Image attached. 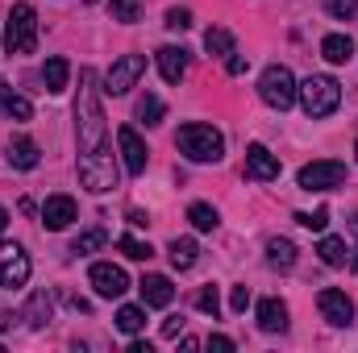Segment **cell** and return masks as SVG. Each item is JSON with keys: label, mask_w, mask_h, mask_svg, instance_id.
<instances>
[{"label": "cell", "mask_w": 358, "mask_h": 353, "mask_svg": "<svg viewBox=\"0 0 358 353\" xmlns=\"http://www.w3.org/2000/svg\"><path fill=\"white\" fill-rule=\"evenodd\" d=\"M92 71H80V104H76V117H80V150L92 154L104 146V112H100V96L92 88Z\"/></svg>", "instance_id": "6da1fadb"}, {"label": "cell", "mask_w": 358, "mask_h": 353, "mask_svg": "<svg viewBox=\"0 0 358 353\" xmlns=\"http://www.w3.org/2000/svg\"><path fill=\"white\" fill-rule=\"evenodd\" d=\"M176 146L187 163H221V154H225V137L213 125H200V121H192V125L179 129Z\"/></svg>", "instance_id": "7a4b0ae2"}, {"label": "cell", "mask_w": 358, "mask_h": 353, "mask_svg": "<svg viewBox=\"0 0 358 353\" xmlns=\"http://www.w3.org/2000/svg\"><path fill=\"white\" fill-rule=\"evenodd\" d=\"M296 91H300V104H304L308 117H329L342 104V84L329 80V75H308Z\"/></svg>", "instance_id": "3957f363"}, {"label": "cell", "mask_w": 358, "mask_h": 353, "mask_svg": "<svg viewBox=\"0 0 358 353\" xmlns=\"http://www.w3.org/2000/svg\"><path fill=\"white\" fill-rule=\"evenodd\" d=\"M80 183L88 191H96V195H104V191L117 187V163H113L108 146H100V150H92V154L80 158Z\"/></svg>", "instance_id": "277c9868"}, {"label": "cell", "mask_w": 358, "mask_h": 353, "mask_svg": "<svg viewBox=\"0 0 358 353\" xmlns=\"http://www.w3.org/2000/svg\"><path fill=\"white\" fill-rule=\"evenodd\" d=\"M4 42H8L13 54H34V46H38V13L29 4H13Z\"/></svg>", "instance_id": "5b68a950"}, {"label": "cell", "mask_w": 358, "mask_h": 353, "mask_svg": "<svg viewBox=\"0 0 358 353\" xmlns=\"http://www.w3.org/2000/svg\"><path fill=\"white\" fill-rule=\"evenodd\" d=\"M259 96L267 100L271 108H279V112H283V108H292V104H296V80H292V71H287V67H279V63L267 67V71H263V80H259Z\"/></svg>", "instance_id": "8992f818"}, {"label": "cell", "mask_w": 358, "mask_h": 353, "mask_svg": "<svg viewBox=\"0 0 358 353\" xmlns=\"http://www.w3.org/2000/svg\"><path fill=\"white\" fill-rule=\"evenodd\" d=\"M342 183H346V163H338V158L300 167V191H329V187H342Z\"/></svg>", "instance_id": "52a82bcc"}, {"label": "cell", "mask_w": 358, "mask_h": 353, "mask_svg": "<svg viewBox=\"0 0 358 353\" xmlns=\"http://www.w3.org/2000/svg\"><path fill=\"white\" fill-rule=\"evenodd\" d=\"M142 71H146V59H142V54H121V59L108 67V75H104V91H108V96H125L129 88H138Z\"/></svg>", "instance_id": "ba28073f"}, {"label": "cell", "mask_w": 358, "mask_h": 353, "mask_svg": "<svg viewBox=\"0 0 358 353\" xmlns=\"http://www.w3.org/2000/svg\"><path fill=\"white\" fill-rule=\"evenodd\" d=\"M29 283V254L13 241H0V287H25Z\"/></svg>", "instance_id": "9c48e42d"}, {"label": "cell", "mask_w": 358, "mask_h": 353, "mask_svg": "<svg viewBox=\"0 0 358 353\" xmlns=\"http://www.w3.org/2000/svg\"><path fill=\"white\" fill-rule=\"evenodd\" d=\"M88 278H92V287H96V295H104V299H121L129 291V274L113 262H96L88 270Z\"/></svg>", "instance_id": "30bf717a"}, {"label": "cell", "mask_w": 358, "mask_h": 353, "mask_svg": "<svg viewBox=\"0 0 358 353\" xmlns=\"http://www.w3.org/2000/svg\"><path fill=\"white\" fill-rule=\"evenodd\" d=\"M117 146H121L125 171H129V175H146L150 154H146V142L138 137V129H134V125H121V129H117Z\"/></svg>", "instance_id": "8fae6325"}, {"label": "cell", "mask_w": 358, "mask_h": 353, "mask_svg": "<svg viewBox=\"0 0 358 353\" xmlns=\"http://www.w3.org/2000/svg\"><path fill=\"white\" fill-rule=\"evenodd\" d=\"M317 308H321V316H325L329 324H338V329H346V324L355 320V303H350V295L338 291V287H325V291L317 295Z\"/></svg>", "instance_id": "7c38bea8"}, {"label": "cell", "mask_w": 358, "mask_h": 353, "mask_svg": "<svg viewBox=\"0 0 358 353\" xmlns=\"http://www.w3.org/2000/svg\"><path fill=\"white\" fill-rule=\"evenodd\" d=\"M76 216H80V208H76L71 195H50V200L42 204V225H46L50 233H63Z\"/></svg>", "instance_id": "4fadbf2b"}, {"label": "cell", "mask_w": 358, "mask_h": 353, "mask_svg": "<svg viewBox=\"0 0 358 353\" xmlns=\"http://www.w3.org/2000/svg\"><path fill=\"white\" fill-rule=\"evenodd\" d=\"M246 175L250 179H259V183H271V179H279V158L271 154L267 146H250L246 150Z\"/></svg>", "instance_id": "5bb4252c"}, {"label": "cell", "mask_w": 358, "mask_h": 353, "mask_svg": "<svg viewBox=\"0 0 358 353\" xmlns=\"http://www.w3.org/2000/svg\"><path fill=\"white\" fill-rule=\"evenodd\" d=\"M138 291H142V303H146V308H167V303L176 299V287H171L167 274H146V278L138 283Z\"/></svg>", "instance_id": "9a60e30c"}, {"label": "cell", "mask_w": 358, "mask_h": 353, "mask_svg": "<svg viewBox=\"0 0 358 353\" xmlns=\"http://www.w3.org/2000/svg\"><path fill=\"white\" fill-rule=\"evenodd\" d=\"M159 71H163L167 84H179L187 75V50L183 46H163L159 50Z\"/></svg>", "instance_id": "2e32d148"}, {"label": "cell", "mask_w": 358, "mask_h": 353, "mask_svg": "<svg viewBox=\"0 0 358 353\" xmlns=\"http://www.w3.org/2000/svg\"><path fill=\"white\" fill-rule=\"evenodd\" d=\"M259 329H263V333H283V329H287V303H283V299L271 295V299L259 303Z\"/></svg>", "instance_id": "e0dca14e"}, {"label": "cell", "mask_w": 358, "mask_h": 353, "mask_svg": "<svg viewBox=\"0 0 358 353\" xmlns=\"http://www.w3.org/2000/svg\"><path fill=\"white\" fill-rule=\"evenodd\" d=\"M0 117H8V121H29V117H34V104H29L21 91H13L8 84H0Z\"/></svg>", "instance_id": "ac0fdd59"}, {"label": "cell", "mask_w": 358, "mask_h": 353, "mask_svg": "<svg viewBox=\"0 0 358 353\" xmlns=\"http://www.w3.org/2000/svg\"><path fill=\"white\" fill-rule=\"evenodd\" d=\"M67 75H71V63L63 59V54H55V59H46V67H42V84L50 96H59V91L67 88Z\"/></svg>", "instance_id": "d6986e66"}, {"label": "cell", "mask_w": 358, "mask_h": 353, "mask_svg": "<svg viewBox=\"0 0 358 353\" xmlns=\"http://www.w3.org/2000/svg\"><path fill=\"white\" fill-rule=\"evenodd\" d=\"M8 167H17V171H34V167H38V146H34L29 137L8 142Z\"/></svg>", "instance_id": "ffe728a7"}, {"label": "cell", "mask_w": 358, "mask_h": 353, "mask_svg": "<svg viewBox=\"0 0 358 353\" xmlns=\"http://www.w3.org/2000/svg\"><path fill=\"white\" fill-rule=\"evenodd\" d=\"M321 54L329 63H350L355 59V42L346 33H329V38H321Z\"/></svg>", "instance_id": "44dd1931"}, {"label": "cell", "mask_w": 358, "mask_h": 353, "mask_svg": "<svg viewBox=\"0 0 358 353\" xmlns=\"http://www.w3.org/2000/svg\"><path fill=\"white\" fill-rule=\"evenodd\" d=\"M267 262L279 266V270H292V266H296V246H292L287 237H275V241H267Z\"/></svg>", "instance_id": "7402d4cb"}, {"label": "cell", "mask_w": 358, "mask_h": 353, "mask_svg": "<svg viewBox=\"0 0 358 353\" xmlns=\"http://www.w3.org/2000/svg\"><path fill=\"white\" fill-rule=\"evenodd\" d=\"M317 254H321V262H325V266H346V258H350V250H346V241H342V237H321Z\"/></svg>", "instance_id": "603a6c76"}, {"label": "cell", "mask_w": 358, "mask_h": 353, "mask_svg": "<svg viewBox=\"0 0 358 353\" xmlns=\"http://www.w3.org/2000/svg\"><path fill=\"white\" fill-rule=\"evenodd\" d=\"M167 254H171V262H176L179 270H192L200 250H196V241H192V237H176V241L167 246Z\"/></svg>", "instance_id": "cb8c5ba5"}, {"label": "cell", "mask_w": 358, "mask_h": 353, "mask_svg": "<svg viewBox=\"0 0 358 353\" xmlns=\"http://www.w3.org/2000/svg\"><path fill=\"white\" fill-rule=\"evenodd\" d=\"M25 320H29L34 329H42V324L50 320V295H46V291H38V295L25 303Z\"/></svg>", "instance_id": "d4e9b609"}, {"label": "cell", "mask_w": 358, "mask_h": 353, "mask_svg": "<svg viewBox=\"0 0 358 353\" xmlns=\"http://www.w3.org/2000/svg\"><path fill=\"white\" fill-rule=\"evenodd\" d=\"M117 250H121L129 262H150V258H155L150 241H138V237H121V241H117Z\"/></svg>", "instance_id": "484cf974"}, {"label": "cell", "mask_w": 358, "mask_h": 353, "mask_svg": "<svg viewBox=\"0 0 358 353\" xmlns=\"http://www.w3.org/2000/svg\"><path fill=\"white\" fill-rule=\"evenodd\" d=\"M204 50L208 54H234V33L229 29H208L204 33Z\"/></svg>", "instance_id": "4316f807"}, {"label": "cell", "mask_w": 358, "mask_h": 353, "mask_svg": "<svg viewBox=\"0 0 358 353\" xmlns=\"http://www.w3.org/2000/svg\"><path fill=\"white\" fill-rule=\"evenodd\" d=\"M138 117H142V125H159V121L167 117V108H163L159 96H142V100H138Z\"/></svg>", "instance_id": "83f0119b"}, {"label": "cell", "mask_w": 358, "mask_h": 353, "mask_svg": "<svg viewBox=\"0 0 358 353\" xmlns=\"http://www.w3.org/2000/svg\"><path fill=\"white\" fill-rule=\"evenodd\" d=\"M187 220H192L200 233H213V229H217V208H208V204H192V208H187Z\"/></svg>", "instance_id": "f1b7e54d"}, {"label": "cell", "mask_w": 358, "mask_h": 353, "mask_svg": "<svg viewBox=\"0 0 358 353\" xmlns=\"http://www.w3.org/2000/svg\"><path fill=\"white\" fill-rule=\"evenodd\" d=\"M117 329H121V333H138V329H146V312L134 308V303H125V308L117 312Z\"/></svg>", "instance_id": "f546056e"}, {"label": "cell", "mask_w": 358, "mask_h": 353, "mask_svg": "<svg viewBox=\"0 0 358 353\" xmlns=\"http://www.w3.org/2000/svg\"><path fill=\"white\" fill-rule=\"evenodd\" d=\"M104 241H108V233H104V229L96 225V229H88V233H80V237H76L71 254H96V250H100Z\"/></svg>", "instance_id": "4dcf8cb0"}, {"label": "cell", "mask_w": 358, "mask_h": 353, "mask_svg": "<svg viewBox=\"0 0 358 353\" xmlns=\"http://www.w3.org/2000/svg\"><path fill=\"white\" fill-rule=\"evenodd\" d=\"M108 13H113V21H121V25H134V21L142 17V4H138V0H108Z\"/></svg>", "instance_id": "1f68e13d"}, {"label": "cell", "mask_w": 358, "mask_h": 353, "mask_svg": "<svg viewBox=\"0 0 358 353\" xmlns=\"http://www.w3.org/2000/svg\"><path fill=\"white\" fill-rule=\"evenodd\" d=\"M196 308H200L204 316H213V320H217V312H221V295H217V287H213V283L196 291Z\"/></svg>", "instance_id": "d6a6232c"}, {"label": "cell", "mask_w": 358, "mask_h": 353, "mask_svg": "<svg viewBox=\"0 0 358 353\" xmlns=\"http://www.w3.org/2000/svg\"><path fill=\"white\" fill-rule=\"evenodd\" d=\"M296 220H300L304 229H313V233H321V229L329 225V212H325V208H317V212H300Z\"/></svg>", "instance_id": "836d02e7"}, {"label": "cell", "mask_w": 358, "mask_h": 353, "mask_svg": "<svg viewBox=\"0 0 358 353\" xmlns=\"http://www.w3.org/2000/svg\"><path fill=\"white\" fill-rule=\"evenodd\" d=\"M329 17H355L358 13V0H325Z\"/></svg>", "instance_id": "e575fe53"}, {"label": "cell", "mask_w": 358, "mask_h": 353, "mask_svg": "<svg viewBox=\"0 0 358 353\" xmlns=\"http://www.w3.org/2000/svg\"><path fill=\"white\" fill-rule=\"evenodd\" d=\"M187 25H192V13L187 8H171L167 13V29H187Z\"/></svg>", "instance_id": "d590c367"}, {"label": "cell", "mask_w": 358, "mask_h": 353, "mask_svg": "<svg viewBox=\"0 0 358 353\" xmlns=\"http://www.w3.org/2000/svg\"><path fill=\"white\" fill-rule=\"evenodd\" d=\"M229 308H234V312H246V308H250V287H234Z\"/></svg>", "instance_id": "8d00e7d4"}, {"label": "cell", "mask_w": 358, "mask_h": 353, "mask_svg": "<svg viewBox=\"0 0 358 353\" xmlns=\"http://www.w3.org/2000/svg\"><path fill=\"white\" fill-rule=\"evenodd\" d=\"M179 329H183V316H167V320H163V337H167V341H176Z\"/></svg>", "instance_id": "74e56055"}, {"label": "cell", "mask_w": 358, "mask_h": 353, "mask_svg": "<svg viewBox=\"0 0 358 353\" xmlns=\"http://www.w3.org/2000/svg\"><path fill=\"white\" fill-rule=\"evenodd\" d=\"M246 67H250V59H246V54H229V75H242Z\"/></svg>", "instance_id": "f35d334b"}, {"label": "cell", "mask_w": 358, "mask_h": 353, "mask_svg": "<svg viewBox=\"0 0 358 353\" xmlns=\"http://www.w3.org/2000/svg\"><path fill=\"white\" fill-rule=\"evenodd\" d=\"M125 220H129L134 229H146V225H150V216H146V212H138V208H129V212H125Z\"/></svg>", "instance_id": "ab89813d"}, {"label": "cell", "mask_w": 358, "mask_h": 353, "mask_svg": "<svg viewBox=\"0 0 358 353\" xmlns=\"http://www.w3.org/2000/svg\"><path fill=\"white\" fill-rule=\"evenodd\" d=\"M208 345H213V350H221V353L234 350V341H229V337H208Z\"/></svg>", "instance_id": "60d3db41"}, {"label": "cell", "mask_w": 358, "mask_h": 353, "mask_svg": "<svg viewBox=\"0 0 358 353\" xmlns=\"http://www.w3.org/2000/svg\"><path fill=\"white\" fill-rule=\"evenodd\" d=\"M17 320H21V316H17V312H0V329H13V324H17Z\"/></svg>", "instance_id": "b9f144b4"}, {"label": "cell", "mask_w": 358, "mask_h": 353, "mask_svg": "<svg viewBox=\"0 0 358 353\" xmlns=\"http://www.w3.org/2000/svg\"><path fill=\"white\" fill-rule=\"evenodd\" d=\"M4 229H8V212L0 208V233H4Z\"/></svg>", "instance_id": "7bdbcfd3"}, {"label": "cell", "mask_w": 358, "mask_h": 353, "mask_svg": "<svg viewBox=\"0 0 358 353\" xmlns=\"http://www.w3.org/2000/svg\"><path fill=\"white\" fill-rule=\"evenodd\" d=\"M355 154H358V146H355Z\"/></svg>", "instance_id": "ee69618b"}]
</instances>
